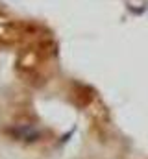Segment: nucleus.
<instances>
[{
    "label": "nucleus",
    "mask_w": 148,
    "mask_h": 159,
    "mask_svg": "<svg viewBox=\"0 0 148 159\" xmlns=\"http://www.w3.org/2000/svg\"><path fill=\"white\" fill-rule=\"evenodd\" d=\"M15 52H17L15 57L17 74L28 85L41 87L56 72L58 44L44 26L34 22L28 37Z\"/></svg>",
    "instance_id": "obj_1"
},
{
    "label": "nucleus",
    "mask_w": 148,
    "mask_h": 159,
    "mask_svg": "<svg viewBox=\"0 0 148 159\" xmlns=\"http://www.w3.org/2000/svg\"><path fill=\"white\" fill-rule=\"evenodd\" d=\"M34 22H26L15 19L6 9L0 7V48L2 50H17L28 37Z\"/></svg>",
    "instance_id": "obj_2"
}]
</instances>
